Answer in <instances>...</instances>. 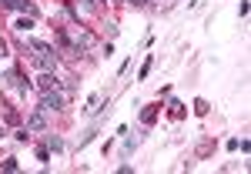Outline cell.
I'll return each mask as SVG.
<instances>
[{"label": "cell", "mask_w": 251, "mask_h": 174, "mask_svg": "<svg viewBox=\"0 0 251 174\" xmlns=\"http://www.w3.org/2000/svg\"><path fill=\"white\" fill-rule=\"evenodd\" d=\"M37 161H40V164H47V161H50V148H37Z\"/></svg>", "instance_id": "obj_15"}, {"label": "cell", "mask_w": 251, "mask_h": 174, "mask_svg": "<svg viewBox=\"0 0 251 174\" xmlns=\"http://www.w3.org/2000/svg\"><path fill=\"white\" fill-rule=\"evenodd\" d=\"M94 137H97V127H87V131L80 134V148H87V144H91Z\"/></svg>", "instance_id": "obj_10"}, {"label": "cell", "mask_w": 251, "mask_h": 174, "mask_svg": "<svg viewBox=\"0 0 251 174\" xmlns=\"http://www.w3.org/2000/svg\"><path fill=\"white\" fill-rule=\"evenodd\" d=\"M3 77H7V84H10V91H17L20 97L30 94V80H24V74H17V71H7Z\"/></svg>", "instance_id": "obj_3"}, {"label": "cell", "mask_w": 251, "mask_h": 174, "mask_svg": "<svg viewBox=\"0 0 251 174\" xmlns=\"http://www.w3.org/2000/svg\"><path fill=\"white\" fill-rule=\"evenodd\" d=\"M131 3H134V7H144V3H148V0H131Z\"/></svg>", "instance_id": "obj_18"}, {"label": "cell", "mask_w": 251, "mask_h": 174, "mask_svg": "<svg viewBox=\"0 0 251 174\" xmlns=\"http://www.w3.org/2000/svg\"><path fill=\"white\" fill-rule=\"evenodd\" d=\"M64 104H67V94H60V91H40V107H44L47 114L64 111Z\"/></svg>", "instance_id": "obj_2"}, {"label": "cell", "mask_w": 251, "mask_h": 174, "mask_svg": "<svg viewBox=\"0 0 251 174\" xmlns=\"http://www.w3.org/2000/svg\"><path fill=\"white\" fill-rule=\"evenodd\" d=\"M77 10H80V14H94L97 0H77Z\"/></svg>", "instance_id": "obj_8"}, {"label": "cell", "mask_w": 251, "mask_h": 174, "mask_svg": "<svg viewBox=\"0 0 251 174\" xmlns=\"http://www.w3.org/2000/svg\"><path fill=\"white\" fill-rule=\"evenodd\" d=\"M0 7H7V10H17V14H20V7H24V0H0Z\"/></svg>", "instance_id": "obj_12"}, {"label": "cell", "mask_w": 251, "mask_h": 174, "mask_svg": "<svg viewBox=\"0 0 251 174\" xmlns=\"http://www.w3.org/2000/svg\"><path fill=\"white\" fill-rule=\"evenodd\" d=\"M100 100H104V94H91V97H87V107H84V114H97V111H100Z\"/></svg>", "instance_id": "obj_7"}, {"label": "cell", "mask_w": 251, "mask_h": 174, "mask_svg": "<svg viewBox=\"0 0 251 174\" xmlns=\"http://www.w3.org/2000/svg\"><path fill=\"white\" fill-rule=\"evenodd\" d=\"M14 27H17L20 34H24V30H30V27H34V20H30V17H20L17 24H14Z\"/></svg>", "instance_id": "obj_13"}, {"label": "cell", "mask_w": 251, "mask_h": 174, "mask_svg": "<svg viewBox=\"0 0 251 174\" xmlns=\"http://www.w3.org/2000/svg\"><path fill=\"white\" fill-rule=\"evenodd\" d=\"M0 137H3V127H0Z\"/></svg>", "instance_id": "obj_19"}, {"label": "cell", "mask_w": 251, "mask_h": 174, "mask_svg": "<svg viewBox=\"0 0 251 174\" xmlns=\"http://www.w3.org/2000/svg\"><path fill=\"white\" fill-rule=\"evenodd\" d=\"M27 47L34 50V64H37L40 71H54V67H57V50H54L47 40L30 37V40H27Z\"/></svg>", "instance_id": "obj_1"}, {"label": "cell", "mask_w": 251, "mask_h": 174, "mask_svg": "<svg viewBox=\"0 0 251 174\" xmlns=\"http://www.w3.org/2000/svg\"><path fill=\"white\" fill-rule=\"evenodd\" d=\"M151 64H154V57H148V60H144V67H141V80L151 74Z\"/></svg>", "instance_id": "obj_17"}, {"label": "cell", "mask_w": 251, "mask_h": 174, "mask_svg": "<svg viewBox=\"0 0 251 174\" xmlns=\"http://www.w3.org/2000/svg\"><path fill=\"white\" fill-rule=\"evenodd\" d=\"M74 47H77V50H87V47H94V37H91L87 30H80L77 37H74Z\"/></svg>", "instance_id": "obj_6"}, {"label": "cell", "mask_w": 251, "mask_h": 174, "mask_svg": "<svg viewBox=\"0 0 251 174\" xmlns=\"http://www.w3.org/2000/svg\"><path fill=\"white\" fill-rule=\"evenodd\" d=\"M47 148H50L54 154H60V151H64V141H60L57 134H50V141H47Z\"/></svg>", "instance_id": "obj_9"}, {"label": "cell", "mask_w": 251, "mask_h": 174, "mask_svg": "<svg viewBox=\"0 0 251 174\" xmlns=\"http://www.w3.org/2000/svg\"><path fill=\"white\" fill-rule=\"evenodd\" d=\"M27 131H30V134H44V131H47V111H44V107H37L34 114L27 117Z\"/></svg>", "instance_id": "obj_4"}, {"label": "cell", "mask_w": 251, "mask_h": 174, "mask_svg": "<svg viewBox=\"0 0 251 174\" xmlns=\"http://www.w3.org/2000/svg\"><path fill=\"white\" fill-rule=\"evenodd\" d=\"M134 148H137V141H134V137H127V141H124V157H131Z\"/></svg>", "instance_id": "obj_16"}, {"label": "cell", "mask_w": 251, "mask_h": 174, "mask_svg": "<svg viewBox=\"0 0 251 174\" xmlns=\"http://www.w3.org/2000/svg\"><path fill=\"white\" fill-rule=\"evenodd\" d=\"M154 117H157V107H148V111L141 114V121H144V124H154Z\"/></svg>", "instance_id": "obj_14"}, {"label": "cell", "mask_w": 251, "mask_h": 174, "mask_svg": "<svg viewBox=\"0 0 251 174\" xmlns=\"http://www.w3.org/2000/svg\"><path fill=\"white\" fill-rule=\"evenodd\" d=\"M37 87L40 91H60V77L54 74V71H44V74L37 77Z\"/></svg>", "instance_id": "obj_5"}, {"label": "cell", "mask_w": 251, "mask_h": 174, "mask_svg": "<svg viewBox=\"0 0 251 174\" xmlns=\"http://www.w3.org/2000/svg\"><path fill=\"white\" fill-rule=\"evenodd\" d=\"M20 164H17V157H3L0 161V171H17Z\"/></svg>", "instance_id": "obj_11"}]
</instances>
